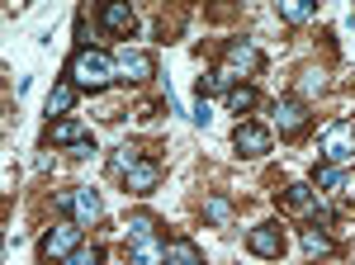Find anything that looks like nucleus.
I'll return each mask as SVG.
<instances>
[{
	"label": "nucleus",
	"instance_id": "obj_1",
	"mask_svg": "<svg viewBox=\"0 0 355 265\" xmlns=\"http://www.w3.org/2000/svg\"><path fill=\"white\" fill-rule=\"evenodd\" d=\"M114 76H119V67H114V57H105L100 48H81V53L71 57V67H67V80H71L76 90H105Z\"/></svg>",
	"mask_w": 355,
	"mask_h": 265
},
{
	"label": "nucleus",
	"instance_id": "obj_2",
	"mask_svg": "<svg viewBox=\"0 0 355 265\" xmlns=\"http://www.w3.org/2000/svg\"><path fill=\"white\" fill-rule=\"evenodd\" d=\"M57 209H67L81 228H90V223H100L105 218V204H100V194L95 189H85V185H76V189H67V194H57Z\"/></svg>",
	"mask_w": 355,
	"mask_h": 265
},
{
	"label": "nucleus",
	"instance_id": "obj_3",
	"mask_svg": "<svg viewBox=\"0 0 355 265\" xmlns=\"http://www.w3.org/2000/svg\"><path fill=\"white\" fill-rule=\"evenodd\" d=\"M76 246H81V223H53V228L43 232V241H38V251H43L48 261H67Z\"/></svg>",
	"mask_w": 355,
	"mask_h": 265
},
{
	"label": "nucleus",
	"instance_id": "obj_4",
	"mask_svg": "<svg viewBox=\"0 0 355 265\" xmlns=\"http://www.w3.org/2000/svg\"><path fill=\"white\" fill-rule=\"evenodd\" d=\"M322 157H327L331 166L355 161V123H331V128L322 132Z\"/></svg>",
	"mask_w": 355,
	"mask_h": 265
},
{
	"label": "nucleus",
	"instance_id": "obj_5",
	"mask_svg": "<svg viewBox=\"0 0 355 265\" xmlns=\"http://www.w3.org/2000/svg\"><path fill=\"white\" fill-rule=\"evenodd\" d=\"M114 67H119V76H123V80H133V85H142V80H152V76H157V57H152V53H142V48H123V53L114 57Z\"/></svg>",
	"mask_w": 355,
	"mask_h": 265
},
{
	"label": "nucleus",
	"instance_id": "obj_6",
	"mask_svg": "<svg viewBox=\"0 0 355 265\" xmlns=\"http://www.w3.org/2000/svg\"><path fill=\"white\" fill-rule=\"evenodd\" d=\"M232 147H237L242 157H266V152H270V128H261V123H237Z\"/></svg>",
	"mask_w": 355,
	"mask_h": 265
},
{
	"label": "nucleus",
	"instance_id": "obj_7",
	"mask_svg": "<svg viewBox=\"0 0 355 265\" xmlns=\"http://www.w3.org/2000/svg\"><path fill=\"white\" fill-rule=\"evenodd\" d=\"M275 123H279V132L284 137H294V132H303V123H308V105L303 100H275Z\"/></svg>",
	"mask_w": 355,
	"mask_h": 265
},
{
	"label": "nucleus",
	"instance_id": "obj_8",
	"mask_svg": "<svg viewBox=\"0 0 355 265\" xmlns=\"http://www.w3.org/2000/svg\"><path fill=\"white\" fill-rule=\"evenodd\" d=\"M100 24L110 28V33H119V38H128L137 19H133V10H128L123 0H110V5H100Z\"/></svg>",
	"mask_w": 355,
	"mask_h": 265
},
{
	"label": "nucleus",
	"instance_id": "obj_9",
	"mask_svg": "<svg viewBox=\"0 0 355 265\" xmlns=\"http://www.w3.org/2000/svg\"><path fill=\"white\" fill-rule=\"evenodd\" d=\"M223 67L237 71V76H246V71L261 67V48H256V43H227V62H223Z\"/></svg>",
	"mask_w": 355,
	"mask_h": 265
},
{
	"label": "nucleus",
	"instance_id": "obj_10",
	"mask_svg": "<svg viewBox=\"0 0 355 265\" xmlns=\"http://www.w3.org/2000/svg\"><path fill=\"white\" fill-rule=\"evenodd\" d=\"M246 246H251L256 256H279V251H284V232H279L275 223H261V228L246 237Z\"/></svg>",
	"mask_w": 355,
	"mask_h": 265
},
{
	"label": "nucleus",
	"instance_id": "obj_11",
	"mask_svg": "<svg viewBox=\"0 0 355 265\" xmlns=\"http://www.w3.org/2000/svg\"><path fill=\"white\" fill-rule=\"evenodd\" d=\"M123 180H128V189H133V194H147V189H157V180H162V171H157L152 161H137V166L128 171V176H123Z\"/></svg>",
	"mask_w": 355,
	"mask_h": 265
},
{
	"label": "nucleus",
	"instance_id": "obj_12",
	"mask_svg": "<svg viewBox=\"0 0 355 265\" xmlns=\"http://www.w3.org/2000/svg\"><path fill=\"white\" fill-rule=\"evenodd\" d=\"M166 265H204V256H199V246L190 237H175L166 246Z\"/></svg>",
	"mask_w": 355,
	"mask_h": 265
},
{
	"label": "nucleus",
	"instance_id": "obj_13",
	"mask_svg": "<svg viewBox=\"0 0 355 265\" xmlns=\"http://www.w3.org/2000/svg\"><path fill=\"white\" fill-rule=\"evenodd\" d=\"M128 256H133V265H166V241H133Z\"/></svg>",
	"mask_w": 355,
	"mask_h": 265
},
{
	"label": "nucleus",
	"instance_id": "obj_14",
	"mask_svg": "<svg viewBox=\"0 0 355 265\" xmlns=\"http://www.w3.org/2000/svg\"><path fill=\"white\" fill-rule=\"evenodd\" d=\"M313 15H318L313 0H279V19H284V24H308Z\"/></svg>",
	"mask_w": 355,
	"mask_h": 265
},
{
	"label": "nucleus",
	"instance_id": "obj_15",
	"mask_svg": "<svg viewBox=\"0 0 355 265\" xmlns=\"http://www.w3.org/2000/svg\"><path fill=\"white\" fill-rule=\"evenodd\" d=\"M48 137H53L57 147H81V142H85V128L76 123V119H62V123H53V132H48Z\"/></svg>",
	"mask_w": 355,
	"mask_h": 265
},
{
	"label": "nucleus",
	"instance_id": "obj_16",
	"mask_svg": "<svg viewBox=\"0 0 355 265\" xmlns=\"http://www.w3.org/2000/svg\"><path fill=\"white\" fill-rule=\"evenodd\" d=\"M157 237V218L152 213H133L128 218V241H152Z\"/></svg>",
	"mask_w": 355,
	"mask_h": 265
},
{
	"label": "nucleus",
	"instance_id": "obj_17",
	"mask_svg": "<svg viewBox=\"0 0 355 265\" xmlns=\"http://www.w3.org/2000/svg\"><path fill=\"white\" fill-rule=\"evenodd\" d=\"M284 204H289L294 213H313V209H318V199H313V189H308V185H289V189H284Z\"/></svg>",
	"mask_w": 355,
	"mask_h": 265
},
{
	"label": "nucleus",
	"instance_id": "obj_18",
	"mask_svg": "<svg viewBox=\"0 0 355 265\" xmlns=\"http://www.w3.org/2000/svg\"><path fill=\"white\" fill-rule=\"evenodd\" d=\"M76 105V85L67 80V85H53V95H48V114H67V109Z\"/></svg>",
	"mask_w": 355,
	"mask_h": 265
},
{
	"label": "nucleus",
	"instance_id": "obj_19",
	"mask_svg": "<svg viewBox=\"0 0 355 265\" xmlns=\"http://www.w3.org/2000/svg\"><path fill=\"white\" fill-rule=\"evenodd\" d=\"M251 105H256V90H251V85H237V90H227V109H232V114H246Z\"/></svg>",
	"mask_w": 355,
	"mask_h": 265
},
{
	"label": "nucleus",
	"instance_id": "obj_20",
	"mask_svg": "<svg viewBox=\"0 0 355 265\" xmlns=\"http://www.w3.org/2000/svg\"><path fill=\"white\" fill-rule=\"evenodd\" d=\"M204 218H209V223H214V228H223V223H227V218H232V204H227V199H218V194H214V199H209V204H204Z\"/></svg>",
	"mask_w": 355,
	"mask_h": 265
},
{
	"label": "nucleus",
	"instance_id": "obj_21",
	"mask_svg": "<svg viewBox=\"0 0 355 265\" xmlns=\"http://www.w3.org/2000/svg\"><path fill=\"white\" fill-rule=\"evenodd\" d=\"M303 251H308V256H327L331 237H327V232H303Z\"/></svg>",
	"mask_w": 355,
	"mask_h": 265
},
{
	"label": "nucleus",
	"instance_id": "obj_22",
	"mask_svg": "<svg viewBox=\"0 0 355 265\" xmlns=\"http://www.w3.org/2000/svg\"><path fill=\"white\" fill-rule=\"evenodd\" d=\"M313 180H318L322 189H336V185H341V166H331V161H327V166H318V176H313Z\"/></svg>",
	"mask_w": 355,
	"mask_h": 265
},
{
	"label": "nucleus",
	"instance_id": "obj_23",
	"mask_svg": "<svg viewBox=\"0 0 355 265\" xmlns=\"http://www.w3.org/2000/svg\"><path fill=\"white\" fill-rule=\"evenodd\" d=\"M67 265H100V251H95V246H76V251L67 256Z\"/></svg>",
	"mask_w": 355,
	"mask_h": 265
},
{
	"label": "nucleus",
	"instance_id": "obj_24",
	"mask_svg": "<svg viewBox=\"0 0 355 265\" xmlns=\"http://www.w3.org/2000/svg\"><path fill=\"white\" fill-rule=\"evenodd\" d=\"M209 114H214V109H209V100H204V95H199V100H194V119H199V123H209Z\"/></svg>",
	"mask_w": 355,
	"mask_h": 265
}]
</instances>
